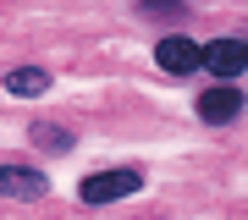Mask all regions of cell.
Masks as SVG:
<instances>
[{"mask_svg":"<svg viewBox=\"0 0 248 220\" xmlns=\"http://www.w3.org/2000/svg\"><path fill=\"white\" fill-rule=\"evenodd\" d=\"M143 187V171H133V165H122V171H94V176H83L78 182V198L83 204H116V198H133Z\"/></svg>","mask_w":248,"mask_h":220,"instance_id":"cell-1","label":"cell"},{"mask_svg":"<svg viewBox=\"0 0 248 220\" xmlns=\"http://www.w3.org/2000/svg\"><path fill=\"white\" fill-rule=\"evenodd\" d=\"M155 66L171 72V77H193V72H204V44L187 33H166L155 44Z\"/></svg>","mask_w":248,"mask_h":220,"instance_id":"cell-2","label":"cell"},{"mask_svg":"<svg viewBox=\"0 0 248 220\" xmlns=\"http://www.w3.org/2000/svg\"><path fill=\"white\" fill-rule=\"evenodd\" d=\"M204 72L232 83L237 72H248V39H210L204 44Z\"/></svg>","mask_w":248,"mask_h":220,"instance_id":"cell-3","label":"cell"},{"mask_svg":"<svg viewBox=\"0 0 248 220\" xmlns=\"http://www.w3.org/2000/svg\"><path fill=\"white\" fill-rule=\"evenodd\" d=\"M199 121H210V127H226V121H237V116H243V88H204V94H199Z\"/></svg>","mask_w":248,"mask_h":220,"instance_id":"cell-4","label":"cell"},{"mask_svg":"<svg viewBox=\"0 0 248 220\" xmlns=\"http://www.w3.org/2000/svg\"><path fill=\"white\" fill-rule=\"evenodd\" d=\"M50 182L33 165H0V198H45Z\"/></svg>","mask_w":248,"mask_h":220,"instance_id":"cell-5","label":"cell"},{"mask_svg":"<svg viewBox=\"0 0 248 220\" xmlns=\"http://www.w3.org/2000/svg\"><path fill=\"white\" fill-rule=\"evenodd\" d=\"M50 88V72L45 66H17V72H6V94H17V99H39Z\"/></svg>","mask_w":248,"mask_h":220,"instance_id":"cell-6","label":"cell"},{"mask_svg":"<svg viewBox=\"0 0 248 220\" xmlns=\"http://www.w3.org/2000/svg\"><path fill=\"white\" fill-rule=\"evenodd\" d=\"M33 143H39V149H50V154H66V149H72V132L55 127V121H39V127H33Z\"/></svg>","mask_w":248,"mask_h":220,"instance_id":"cell-7","label":"cell"},{"mask_svg":"<svg viewBox=\"0 0 248 220\" xmlns=\"http://www.w3.org/2000/svg\"><path fill=\"white\" fill-rule=\"evenodd\" d=\"M138 11H143V17H182L187 6H182V0H143Z\"/></svg>","mask_w":248,"mask_h":220,"instance_id":"cell-8","label":"cell"}]
</instances>
